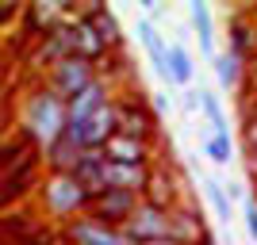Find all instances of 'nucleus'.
I'll use <instances>...</instances> for the list:
<instances>
[{"label":"nucleus","instance_id":"nucleus-26","mask_svg":"<svg viewBox=\"0 0 257 245\" xmlns=\"http://www.w3.org/2000/svg\"><path fill=\"white\" fill-rule=\"evenodd\" d=\"M200 111H204L207 123H211V134H230V127H226V111H223V104H219L215 92L200 88Z\"/></svg>","mask_w":257,"mask_h":245},{"label":"nucleus","instance_id":"nucleus-18","mask_svg":"<svg viewBox=\"0 0 257 245\" xmlns=\"http://www.w3.org/2000/svg\"><path fill=\"white\" fill-rule=\"evenodd\" d=\"M188 20H192V31H196V39H200V50H204L207 58H215V16H211V4L192 0V4H188Z\"/></svg>","mask_w":257,"mask_h":245},{"label":"nucleus","instance_id":"nucleus-31","mask_svg":"<svg viewBox=\"0 0 257 245\" xmlns=\"http://www.w3.org/2000/svg\"><path fill=\"white\" fill-rule=\"evenodd\" d=\"M12 16H16V4H8V0H0V23H4V20H12Z\"/></svg>","mask_w":257,"mask_h":245},{"label":"nucleus","instance_id":"nucleus-9","mask_svg":"<svg viewBox=\"0 0 257 245\" xmlns=\"http://www.w3.org/2000/svg\"><path fill=\"white\" fill-rule=\"evenodd\" d=\"M146 180H150V169H146V165H115V161L104 157V188L107 192H135V195H142Z\"/></svg>","mask_w":257,"mask_h":245},{"label":"nucleus","instance_id":"nucleus-28","mask_svg":"<svg viewBox=\"0 0 257 245\" xmlns=\"http://www.w3.org/2000/svg\"><path fill=\"white\" fill-rule=\"evenodd\" d=\"M242 214H246V230H249V237H253V245H257V199L242 203Z\"/></svg>","mask_w":257,"mask_h":245},{"label":"nucleus","instance_id":"nucleus-22","mask_svg":"<svg viewBox=\"0 0 257 245\" xmlns=\"http://www.w3.org/2000/svg\"><path fill=\"white\" fill-rule=\"evenodd\" d=\"M115 107H119V134L146 142V134H150V119H146V111L135 107L131 100H115Z\"/></svg>","mask_w":257,"mask_h":245},{"label":"nucleus","instance_id":"nucleus-27","mask_svg":"<svg viewBox=\"0 0 257 245\" xmlns=\"http://www.w3.org/2000/svg\"><path fill=\"white\" fill-rule=\"evenodd\" d=\"M181 111L184 115H200V92L196 88H184L181 92Z\"/></svg>","mask_w":257,"mask_h":245},{"label":"nucleus","instance_id":"nucleus-23","mask_svg":"<svg viewBox=\"0 0 257 245\" xmlns=\"http://www.w3.org/2000/svg\"><path fill=\"white\" fill-rule=\"evenodd\" d=\"M226 39H230L226 50L234 54V58H242V62L257 50V31H253V23H246V20H234V23H230V35H226Z\"/></svg>","mask_w":257,"mask_h":245},{"label":"nucleus","instance_id":"nucleus-6","mask_svg":"<svg viewBox=\"0 0 257 245\" xmlns=\"http://www.w3.org/2000/svg\"><path fill=\"white\" fill-rule=\"evenodd\" d=\"M65 237L73 245H131L119 226L100 222L96 214H77V218H69V222H65Z\"/></svg>","mask_w":257,"mask_h":245},{"label":"nucleus","instance_id":"nucleus-3","mask_svg":"<svg viewBox=\"0 0 257 245\" xmlns=\"http://www.w3.org/2000/svg\"><path fill=\"white\" fill-rule=\"evenodd\" d=\"M96 65L92 62H85V58H62L58 65H50V81H46V88H50L58 100H69L73 96H81L92 81H96Z\"/></svg>","mask_w":257,"mask_h":245},{"label":"nucleus","instance_id":"nucleus-14","mask_svg":"<svg viewBox=\"0 0 257 245\" xmlns=\"http://www.w3.org/2000/svg\"><path fill=\"white\" fill-rule=\"evenodd\" d=\"M85 16V23L96 31V39L104 43V50H115L119 43H123V27H119V16L107 4H92L88 12H81Z\"/></svg>","mask_w":257,"mask_h":245},{"label":"nucleus","instance_id":"nucleus-8","mask_svg":"<svg viewBox=\"0 0 257 245\" xmlns=\"http://www.w3.org/2000/svg\"><path fill=\"white\" fill-rule=\"evenodd\" d=\"M111 100V92H107V81L104 77H96L92 85L81 92V96H73L69 104H65V127H77V123H85L92 111H100V107Z\"/></svg>","mask_w":257,"mask_h":245},{"label":"nucleus","instance_id":"nucleus-15","mask_svg":"<svg viewBox=\"0 0 257 245\" xmlns=\"http://www.w3.org/2000/svg\"><path fill=\"white\" fill-rule=\"evenodd\" d=\"M169 241H177V245H200V241H204V218H200L196 211L173 207V211H169Z\"/></svg>","mask_w":257,"mask_h":245},{"label":"nucleus","instance_id":"nucleus-13","mask_svg":"<svg viewBox=\"0 0 257 245\" xmlns=\"http://www.w3.org/2000/svg\"><path fill=\"white\" fill-rule=\"evenodd\" d=\"M65 31H69V50H73V58H85V62L96 65V58H104V43L96 39V31L85 23V16H77V20L65 23Z\"/></svg>","mask_w":257,"mask_h":245},{"label":"nucleus","instance_id":"nucleus-21","mask_svg":"<svg viewBox=\"0 0 257 245\" xmlns=\"http://www.w3.org/2000/svg\"><path fill=\"white\" fill-rule=\"evenodd\" d=\"M62 58H73V50H69V31H65V23L58 27V31L43 35V43H39V50H35V65H58Z\"/></svg>","mask_w":257,"mask_h":245},{"label":"nucleus","instance_id":"nucleus-25","mask_svg":"<svg viewBox=\"0 0 257 245\" xmlns=\"http://www.w3.org/2000/svg\"><path fill=\"white\" fill-rule=\"evenodd\" d=\"M200 149H204L207 157H211V165H219V169H226V165L234 161V142H230V134H207V138L200 142Z\"/></svg>","mask_w":257,"mask_h":245},{"label":"nucleus","instance_id":"nucleus-32","mask_svg":"<svg viewBox=\"0 0 257 245\" xmlns=\"http://www.w3.org/2000/svg\"><path fill=\"white\" fill-rule=\"evenodd\" d=\"M246 161H249V172L257 176V146H253V149H246Z\"/></svg>","mask_w":257,"mask_h":245},{"label":"nucleus","instance_id":"nucleus-10","mask_svg":"<svg viewBox=\"0 0 257 245\" xmlns=\"http://www.w3.org/2000/svg\"><path fill=\"white\" fill-rule=\"evenodd\" d=\"M135 35H139V43H142V50H146V58H150V65H154V73L169 85V69H165V50H169V43L161 39V31H158V23H150L146 16H139L135 20Z\"/></svg>","mask_w":257,"mask_h":245},{"label":"nucleus","instance_id":"nucleus-24","mask_svg":"<svg viewBox=\"0 0 257 245\" xmlns=\"http://www.w3.org/2000/svg\"><path fill=\"white\" fill-rule=\"evenodd\" d=\"M200 188H204V199L211 203V211H215V218L219 222H230V199H226V192H223V184L215 180V176H200Z\"/></svg>","mask_w":257,"mask_h":245},{"label":"nucleus","instance_id":"nucleus-20","mask_svg":"<svg viewBox=\"0 0 257 245\" xmlns=\"http://www.w3.org/2000/svg\"><path fill=\"white\" fill-rule=\"evenodd\" d=\"M81 153H85V149L77 146L69 134H62L58 142H50V146H46V165H50L54 172H73L77 161H81Z\"/></svg>","mask_w":257,"mask_h":245},{"label":"nucleus","instance_id":"nucleus-16","mask_svg":"<svg viewBox=\"0 0 257 245\" xmlns=\"http://www.w3.org/2000/svg\"><path fill=\"white\" fill-rule=\"evenodd\" d=\"M27 23H31V31L50 35V31H58L62 23H69V12H65L62 0H39V4L27 8Z\"/></svg>","mask_w":257,"mask_h":245},{"label":"nucleus","instance_id":"nucleus-1","mask_svg":"<svg viewBox=\"0 0 257 245\" xmlns=\"http://www.w3.org/2000/svg\"><path fill=\"white\" fill-rule=\"evenodd\" d=\"M23 130L31 134L39 146H50L65 134V100H58L50 88H39L23 104Z\"/></svg>","mask_w":257,"mask_h":245},{"label":"nucleus","instance_id":"nucleus-7","mask_svg":"<svg viewBox=\"0 0 257 245\" xmlns=\"http://www.w3.org/2000/svg\"><path fill=\"white\" fill-rule=\"evenodd\" d=\"M139 203H142V195H135V192H104V195L92 199L88 211L96 214L100 222H107V226H123L131 214H135Z\"/></svg>","mask_w":257,"mask_h":245},{"label":"nucleus","instance_id":"nucleus-12","mask_svg":"<svg viewBox=\"0 0 257 245\" xmlns=\"http://www.w3.org/2000/svg\"><path fill=\"white\" fill-rule=\"evenodd\" d=\"M73 180L81 184L88 192V199H96V195H104V149H85L81 153V161H77L73 169Z\"/></svg>","mask_w":257,"mask_h":245},{"label":"nucleus","instance_id":"nucleus-33","mask_svg":"<svg viewBox=\"0 0 257 245\" xmlns=\"http://www.w3.org/2000/svg\"><path fill=\"white\" fill-rule=\"evenodd\" d=\"M135 245H177V241H169V237H154V241H135Z\"/></svg>","mask_w":257,"mask_h":245},{"label":"nucleus","instance_id":"nucleus-17","mask_svg":"<svg viewBox=\"0 0 257 245\" xmlns=\"http://www.w3.org/2000/svg\"><path fill=\"white\" fill-rule=\"evenodd\" d=\"M165 69H169V85H177V88H188L196 81V62H192V54H188L184 43H169Z\"/></svg>","mask_w":257,"mask_h":245},{"label":"nucleus","instance_id":"nucleus-4","mask_svg":"<svg viewBox=\"0 0 257 245\" xmlns=\"http://www.w3.org/2000/svg\"><path fill=\"white\" fill-rule=\"evenodd\" d=\"M115 130H119V107H115V100H107V104L100 107V111H92L85 123L65 127V134H69L81 149H104V142L111 138Z\"/></svg>","mask_w":257,"mask_h":245},{"label":"nucleus","instance_id":"nucleus-19","mask_svg":"<svg viewBox=\"0 0 257 245\" xmlns=\"http://www.w3.org/2000/svg\"><path fill=\"white\" fill-rule=\"evenodd\" d=\"M211 69H215V81H219V88H223V92H234V88L242 85V77H246V62H242V58H234L230 50H215Z\"/></svg>","mask_w":257,"mask_h":245},{"label":"nucleus","instance_id":"nucleus-2","mask_svg":"<svg viewBox=\"0 0 257 245\" xmlns=\"http://www.w3.org/2000/svg\"><path fill=\"white\" fill-rule=\"evenodd\" d=\"M43 207H46V214L69 222L73 214H85L88 207H92V199H88V192L73 180V172H54L50 180L43 184Z\"/></svg>","mask_w":257,"mask_h":245},{"label":"nucleus","instance_id":"nucleus-34","mask_svg":"<svg viewBox=\"0 0 257 245\" xmlns=\"http://www.w3.org/2000/svg\"><path fill=\"white\" fill-rule=\"evenodd\" d=\"M249 20H253V31H257V8H253V12H249Z\"/></svg>","mask_w":257,"mask_h":245},{"label":"nucleus","instance_id":"nucleus-11","mask_svg":"<svg viewBox=\"0 0 257 245\" xmlns=\"http://www.w3.org/2000/svg\"><path fill=\"white\" fill-rule=\"evenodd\" d=\"M104 157L115 161V165H146V161H150V142L127 138V134L115 130V134L104 142Z\"/></svg>","mask_w":257,"mask_h":245},{"label":"nucleus","instance_id":"nucleus-5","mask_svg":"<svg viewBox=\"0 0 257 245\" xmlns=\"http://www.w3.org/2000/svg\"><path fill=\"white\" fill-rule=\"evenodd\" d=\"M119 230L127 234L131 245H135V241H154V237H169V211L142 199L139 207H135V214H131Z\"/></svg>","mask_w":257,"mask_h":245},{"label":"nucleus","instance_id":"nucleus-30","mask_svg":"<svg viewBox=\"0 0 257 245\" xmlns=\"http://www.w3.org/2000/svg\"><path fill=\"white\" fill-rule=\"evenodd\" d=\"M150 104H154V111H158V115H169V111H173V100L165 96V92H154Z\"/></svg>","mask_w":257,"mask_h":245},{"label":"nucleus","instance_id":"nucleus-29","mask_svg":"<svg viewBox=\"0 0 257 245\" xmlns=\"http://www.w3.org/2000/svg\"><path fill=\"white\" fill-rule=\"evenodd\" d=\"M223 192H226V199H230V203H246V188H242L238 180L223 184Z\"/></svg>","mask_w":257,"mask_h":245}]
</instances>
